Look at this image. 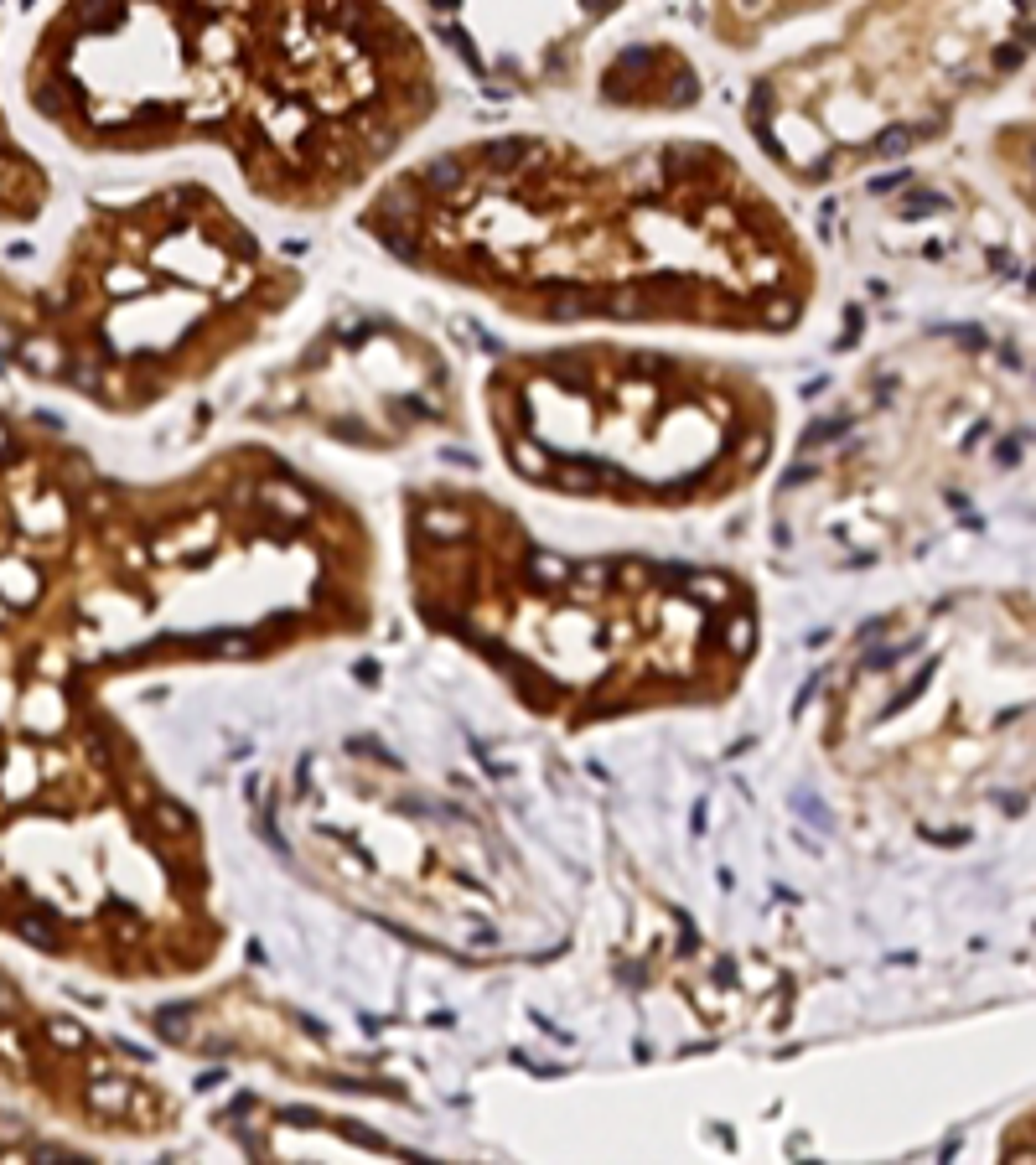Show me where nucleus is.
Wrapping results in <instances>:
<instances>
[{"mask_svg": "<svg viewBox=\"0 0 1036 1165\" xmlns=\"http://www.w3.org/2000/svg\"><path fill=\"white\" fill-rule=\"evenodd\" d=\"M487 430L518 482L633 513L741 497L777 457L783 410L741 362L648 342H554L492 362Z\"/></svg>", "mask_w": 1036, "mask_h": 1165, "instance_id": "20e7f679", "label": "nucleus"}, {"mask_svg": "<svg viewBox=\"0 0 1036 1165\" xmlns=\"http://www.w3.org/2000/svg\"><path fill=\"white\" fill-rule=\"evenodd\" d=\"M21 88L83 156L213 145L285 213L358 198L441 110L394 0H57Z\"/></svg>", "mask_w": 1036, "mask_h": 1165, "instance_id": "f03ea898", "label": "nucleus"}, {"mask_svg": "<svg viewBox=\"0 0 1036 1165\" xmlns=\"http://www.w3.org/2000/svg\"><path fill=\"white\" fill-rule=\"evenodd\" d=\"M602 99L617 110H684L700 99V73L669 42H633L602 68Z\"/></svg>", "mask_w": 1036, "mask_h": 1165, "instance_id": "6e6552de", "label": "nucleus"}, {"mask_svg": "<svg viewBox=\"0 0 1036 1165\" xmlns=\"http://www.w3.org/2000/svg\"><path fill=\"white\" fill-rule=\"evenodd\" d=\"M1031 0H861L834 37L757 73L746 130L803 187L896 161L1026 63Z\"/></svg>", "mask_w": 1036, "mask_h": 1165, "instance_id": "39448f33", "label": "nucleus"}, {"mask_svg": "<svg viewBox=\"0 0 1036 1165\" xmlns=\"http://www.w3.org/2000/svg\"><path fill=\"white\" fill-rule=\"evenodd\" d=\"M265 420L358 451H394L461 425L456 373L441 347L394 322L327 331L265 394Z\"/></svg>", "mask_w": 1036, "mask_h": 1165, "instance_id": "423d86ee", "label": "nucleus"}, {"mask_svg": "<svg viewBox=\"0 0 1036 1165\" xmlns=\"http://www.w3.org/2000/svg\"><path fill=\"white\" fill-rule=\"evenodd\" d=\"M394 265L529 327L788 337L814 311L803 229L715 141L596 156L503 130L379 176L358 213Z\"/></svg>", "mask_w": 1036, "mask_h": 1165, "instance_id": "f257e3e1", "label": "nucleus"}, {"mask_svg": "<svg viewBox=\"0 0 1036 1165\" xmlns=\"http://www.w3.org/2000/svg\"><path fill=\"white\" fill-rule=\"evenodd\" d=\"M52 203V176L42 166L26 141L16 135L6 114V99H0V223H37Z\"/></svg>", "mask_w": 1036, "mask_h": 1165, "instance_id": "9d476101", "label": "nucleus"}, {"mask_svg": "<svg viewBox=\"0 0 1036 1165\" xmlns=\"http://www.w3.org/2000/svg\"><path fill=\"white\" fill-rule=\"evenodd\" d=\"M845 6V0H705V26L720 47L752 52L772 32H783L793 21L824 16V11Z\"/></svg>", "mask_w": 1036, "mask_h": 1165, "instance_id": "1a4fd4ad", "label": "nucleus"}, {"mask_svg": "<svg viewBox=\"0 0 1036 1165\" xmlns=\"http://www.w3.org/2000/svg\"><path fill=\"white\" fill-rule=\"evenodd\" d=\"M622 0H425L430 21L441 26L472 73H498V63L518 57H560L581 52V42L602 26Z\"/></svg>", "mask_w": 1036, "mask_h": 1165, "instance_id": "0eeeda50", "label": "nucleus"}, {"mask_svg": "<svg viewBox=\"0 0 1036 1165\" xmlns=\"http://www.w3.org/2000/svg\"><path fill=\"white\" fill-rule=\"evenodd\" d=\"M301 296L280 260L203 181L94 207L42 280L0 275V373L151 415L244 358Z\"/></svg>", "mask_w": 1036, "mask_h": 1165, "instance_id": "7ed1b4c3", "label": "nucleus"}]
</instances>
